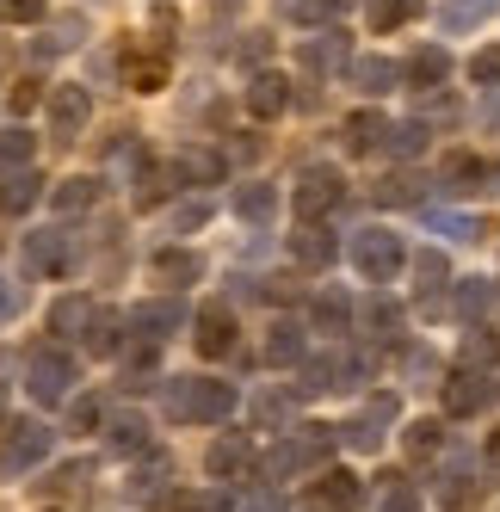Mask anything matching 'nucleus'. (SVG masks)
<instances>
[{
  "instance_id": "obj_4",
  "label": "nucleus",
  "mask_w": 500,
  "mask_h": 512,
  "mask_svg": "<svg viewBox=\"0 0 500 512\" xmlns=\"http://www.w3.org/2000/svg\"><path fill=\"white\" fill-rule=\"evenodd\" d=\"M56 445V432L44 420H25V426H7V445H0V475L7 482H19V475H31Z\"/></svg>"
},
{
  "instance_id": "obj_42",
  "label": "nucleus",
  "mask_w": 500,
  "mask_h": 512,
  "mask_svg": "<svg viewBox=\"0 0 500 512\" xmlns=\"http://www.w3.org/2000/svg\"><path fill=\"white\" fill-rule=\"evenodd\" d=\"M93 198H99V179H62L56 186V210H68V216H81Z\"/></svg>"
},
{
  "instance_id": "obj_32",
  "label": "nucleus",
  "mask_w": 500,
  "mask_h": 512,
  "mask_svg": "<svg viewBox=\"0 0 500 512\" xmlns=\"http://www.w3.org/2000/svg\"><path fill=\"white\" fill-rule=\"evenodd\" d=\"M173 167H180V179H198V186H217L223 179V155L217 149H180Z\"/></svg>"
},
{
  "instance_id": "obj_18",
  "label": "nucleus",
  "mask_w": 500,
  "mask_h": 512,
  "mask_svg": "<svg viewBox=\"0 0 500 512\" xmlns=\"http://www.w3.org/2000/svg\"><path fill=\"white\" fill-rule=\"evenodd\" d=\"M229 346H235V315L223 303H204L198 309V352L204 358H223Z\"/></svg>"
},
{
  "instance_id": "obj_11",
  "label": "nucleus",
  "mask_w": 500,
  "mask_h": 512,
  "mask_svg": "<svg viewBox=\"0 0 500 512\" xmlns=\"http://www.w3.org/2000/svg\"><path fill=\"white\" fill-rule=\"evenodd\" d=\"M93 118V99L81 87H56L50 93V142H75Z\"/></svg>"
},
{
  "instance_id": "obj_30",
  "label": "nucleus",
  "mask_w": 500,
  "mask_h": 512,
  "mask_svg": "<svg viewBox=\"0 0 500 512\" xmlns=\"http://www.w3.org/2000/svg\"><path fill=\"white\" fill-rule=\"evenodd\" d=\"M494 297H500L494 278H463V284H457V315H463V321H482V315L494 309Z\"/></svg>"
},
{
  "instance_id": "obj_55",
  "label": "nucleus",
  "mask_w": 500,
  "mask_h": 512,
  "mask_svg": "<svg viewBox=\"0 0 500 512\" xmlns=\"http://www.w3.org/2000/svg\"><path fill=\"white\" fill-rule=\"evenodd\" d=\"M0 13H7V19H19V25H38L50 7H44V0H7V7H0Z\"/></svg>"
},
{
  "instance_id": "obj_3",
  "label": "nucleus",
  "mask_w": 500,
  "mask_h": 512,
  "mask_svg": "<svg viewBox=\"0 0 500 512\" xmlns=\"http://www.w3.org/2000/svg\"><path fill=\"white\" fill-rule=\"evenodd\" d=\"M352 266H359L365 284H389L408 266V247H402L396 229H359V241H352Z\"/></svg>"
},
{
  "instance_id": "obj_33",
  "label": "nucleus",
  "mask_w": 500,
  "mask_h": 512,
  "mask_svg": "<svg viewBox=\"0 0 500 512\" xmlns=\"http://www.w3.org/2000/svg\"><path fill=\"white\" fill-rule=\"evenodd\" d=\"M414 284H420V297H439V290L451 284V260L439 247H426V253H414Z\"/></svg>"
},
{
  "instance_id": "obj_34",
  "label": "nucleus",
  "mask_w": 500,
  "mask_h": 512,
  "mask_svg": "<svg viewBox=\"0 0 500 512\" xmlns=\"http://www.w3.org/2000/svg\"><path fill=\"white\" fill-rule=\"evenodd\" d=\"M309 321L321 327V334H346V321H352V303L340 297V290H321V297L309 303Z\"/></svg>"
},
{
  "instance_id": "obj_20",
  "label": "nucleus",
  "mask_w": 500,
  "mask_h": 512,
  "mask_svg": "<svg viewBox=\"0 0 500 512\" xmlns=\"http://www.w3.org/2000/svg\"><path fill=\"white\" fill-rule=\"evenodd\" d=\"M396 81H408V75H402V62H389V56H359L352 62V87H359L365 99H383Z\"/></svg>"
},
{
  "instance_id": "obj_58",
  "label": "nucleus",
  "mask_w": 500,
  "mask_h": 512,
  "mask_svg": "<svg viewBox=\"0 0 500 512\" xmlns=\"http://www.w3.org/2000/svg\"><path fill=\"white\" fill-rule=\"evenodd\" d=\"M254 420H260V426H278V420H284V401H278V395H260V401H254Z\"/></svg>"
},
{
  "instance_id": "obj_7",
  "label": "nucleus",
  "mask_w": 500,
  "mask_h": 512,
  "mask_svg": "<svg viewBox=\"0 0 500 512\" xmlns=\"http://www.w3.org/2000/svg\"><path fill=\"white\" fill-rule=\"evenodd\" d=\"M365 377V358L359 352H328V358H303V383L297 395H321V389H352Z\"/></svg>"
},
{
  "instance_id": "obj_21",
  "label": "nucleus",
  "mask_w": 500,
  "mask_h": 512,
  "mask_svg": "<svg viewBox=\"0 0 500 512\" xmlns=\"http://www.w3.org/2000/svg\"><path fill=\"white\" fill-rule=\"evenodd\" d=\"M389 130H396V124H389L383 112H352V118H346V149H352V155L389 149Z\"/></svg>"
},
{
  "instance_id": "obj_53",
  "label": "nucleus",
  "mask_w": 500,
  "mask_h": 512,
  "mask_svg": "<svg viewBox=\"0 0 500 512\" xmlns=\"http://www.w3.org/2000/svg\"><path fill=\"white\" fill-rule=\"evenodd\" d=\"M470 358L476 364H494L500 358V334H494V327H476V334H470Z\"/></svg>"
},
{
  "instance_id": "obj_6",
  "label": "nucleus",
  "mask_w": 500,
  "mask_h": 512,
  "mask_svg": "<svg viewBox=\"0 0 500 512\" xmlns=\"http://www.w3.org/2000/svg\"><path fill=\"white\" fill-rule=\"evenodd\" d=\"M25 383H31L38 401H62L68 383H75V358H68L62 346H38V352L25 358Z\"/></svg>"
},
{
  "instance_id": "obj_8",
  "label": "nucleus",
  "mask_w": 500,
  "mask_h": 512,
  "mask_svg": "<svg viewBox=\"0 0 500 512\" xmlns=\"http://www.w3.org/2000/svg\"><path fill=\"white\" fill-rule=\"evenodd\" d=\"M68 266H75V235H62V229H31L25 235V272L62 278Z\"/></svg>"
},
{
  "instance_id": "obj_19",
  "label": "nucleus",
  "mask_w": 500,
  "mask_h": 512,
  "mask_svg": "<svg viewBox=\"0 0 500 512\" xmlns=\"http://www.w3.org/2000/svg\"><path fill=\"white\" fill-rule=\"evenodd\" d=\"M284 105H291V81L272 75V68H260V75L247 81V112H254V118H278Z\"/></svg>"
},
{
  "instance_id": "obj_23",
  "label": "nucleus",
  "mask_w": 500,
  "mask_h": 512,
  "mask_svg": "<svg viewBox=\"0 0 500 512\" xmlns=\"http://www.w3.org/2000/svg\"><path fill=\"white\" fill-rule=\"evenodd\" d=\"M81 38H87V19H81V13L50 19V25H44V38L31 44V56H68V50H81Z\"/></svg>"
},
{
  "instance_id": "obj_61",
  "label": "nucleus",
  "mask_w": 500,
  "mask_h": 512,
  "mask_svg": "<svg viewBox=\"0 0 500 512\" xmlns=\"http://www.w3.org/2000/svg\"><path fill=\"white\" fill-rule=\"evenodd\" d=\"M488 112H494V118H500V81H494V93H488Z\"/></svg>"
},
{
  "instance_id": "obj_36",
  "label": "nucleus",
  "mask_w": 500,
  "mask_h": 512,
  "mask_svg": "<svg viewBox=\"0 0 500 512\" xmlns=\"http://www.w3.org/2000/svg\"><path fill=\"white\" fill-rule=\"evenodd\" d=\"M420 7L426 0H371L365 19H371V31H402L408 19H420Z\"/></svg>"
},
{
  "instance_id": "obj_13",
  "label": "nucleus",
  "mask_w": 500,
  "mask_h": 512,
  "mask_svg": "<svg viewBox=\"0 0 500 512\" xmlns=\"http://www.w3.org/2000/svg\"><path fill=\"white\" fill-rule=\"evenodd\" d=\"M346 56H352V38H346L340 25L315 31V38L303 44V68H309V75H340V68H346Z\"/></svg>"
},
{
  "instance_id": "obj_5",
  "label": "nucleus",
  "mask_w": 500,
  "mask_h": 512,
  "mask_svg": "<svg viewBox=\"0 0 500 512\" xmlns=\"http://www.w3.org/2000/svg\"><path fill=\"white\" fill-rule=\"evenodd\" d=\"M340 198H346L340 167H303V173H297V192H291V210L303 216V223H321V216H328Z\"/></svg>"
},
{
  "instance_id": "obj_44",
  "label": "nucleus",
  "mask_w": 500,
  "mask_h": 512,
  "mask_svg": "<svg viewBox=\"0 0 500 512\" xmlns=\"http://www.w3.org/2000/svg\"><path fill=\"white\" fill-rule=\"evenodd\" d=\"M389 149H396L402 161L426 155V118H408V124H396V130H389Z\"/></svg>"
},
{
  "instance_id": "obj_27",
  "label": "nucleus",
  "mask_w": 500,
  "mask_h": 512,
  "mask_svg": "<svg viewBox=\"0 0 500 512\" xmlns=\"http://www.w3.org/2000/svg\"><path fill=\"white\" fill-rule=\"evenodd\" d=\"M105 438H112L118 457H149V451H155V445H149V420H142V414L112 420V426H105Z\"/></svg>"
},
{
  "instance_id": "obj_35",
  "label": "nucleus",
  "mask_w": 500,
  "mask_h": 512,
  "mask_svg": "<svg viewBox=\"0 0 500 512\" xmlns=\"http://www.w3.org/2000/svg\"><path fill=\"white\" fill-rule=\"evenodd\" d=\"M494 13H500V0H451V7L439 13V25L457 38V31H470V25H482V19H494Z\"/></svg>"
},
{
  "instance_id": "obj_17",
  "label": "nucleus",
  "mask_w": 500,
  "mask_h": 512,
  "mask_svg": "<svg viewBox=\"0 0 500 512\" xmlns=\"http://www.w3.org/2000/svg\"><path fill=\"white\" fill-rule=\"evenodd\" d=\"M155 278H161L167 290L198 284V278H204V253H192V247H161V253H155Z\"/></svg>"
},
{
  "instance_id": "obj_29",
  "label": "nucleus",
  "mask_w": 500,
  "mask_h": 512,
  "mask_svg": "<svg viewBox=\"0 0 500 512\" xmlns=\"http://www.w3.org/2000/svg\"><path fill=\"white\" fill-rule=\"evenodd\" d=\"M359 321H365V334H371V340H396V334H402V303H389L383 290H377V297L359 309Z\"/></svg>"
},
{
  "instance_id": "obj_60",
  "label": "nucleus",
  "mask_w": 500,
  "mask_h": 512,
  "mask_svg": "<svg viewBox=\"0 0 500 512\" xmlns=\"http://www.w3.org/2000/svg\"><path fill=\"white\" fill-rule=\"evenodd\" d=\"M266 56V31H247V44H241V62H260Z\"/></svg>"
},
{
  "instance_id": "obj_54",
  "label": "nucleus",
  "mask_w": 500,
  "mask_h": 512,
  "mask_svg": "<svg viewBox=\"0 0 500 512\" xmlns=\"http://www.w3.org/2000/svg\"><path fill=\"white\" fill-rule=\"evenodd\" d=\"M470 81H476V87H494V81H500V50H482V56L470 62Z\"/></svg>"
},
{
  "instance_id": "obj_49",
  "label": "nucleus",
  "mask_w": 500,
  "mask_h": 512,
  "mask_svg": "<svg viewBox=\"0 0 500 512\" xmlns=\"http://www.w3.org/2000/svg\"><path fill=\"white\" fill-rule=\"evenodd\" d=\"M210 210H217L210 198H192V204H180V210H173V235H192V229H204V223H210Z\"/></svg>"
},
{
  "instance_id": "obj_14",
  "label": "nucleus",
  "mask_w": 500,
  "mask_h": 512,
  "mask_svg": "<svg viewBox=\"0 0 500 512\" xmlns=\"http://www.w3.org/2000/svg\"><path fill=\"white\" fill-rule=\"evenodd\" d=\"M482 179H488V167H482V155H470V149H451V155L439 161V192H451V198L476 192Z\"/></svg>"
},
{
  "instance_id": "obj_47",
  "label": "nucleus",
  "mask_w": 500,
  "mask_h": 512,
  "mask_svg": "<svg viewBox=\"0 0 500 512\" xmlns=\"http://www.w3.org/2000/svg\"><path fill=\"white\" fill-rule=\"evenodd\" d=\"M346 7H352V0H291V19L315 25V19H340Z\"/></svg>"
},
{
  "instance_id": "obj_51",
  "label": "nucleus",
  "mask_w": 500,
  "mask_h": 512,
  "mask_svg": "<svg viewBox=\"0 0 500 512\" xmlns=\"http://www.w3.org/2000/svg\"><path fill=\"white\" fill-rule=\"evenodd\" d=\"M235 512H291V506H284V494H278V488L266 482V488H254V494H247V500H241Z\"/></svg>"
},
{
  "instance_id": "obj_10",
  "label": "nucleus",
  "mask_w": 500,
  "mask_h": 512,
  "mask_svg": "<svg viewBox=\"0 0 500 512\" xmlns=\"http://www.w3.org/2000/svg\"><path fill=\"white\" fill-rule=\"evenodd\" d=\"M173 327H186V303L180 297H149L130 309V334L136 340H167Z\"/></svg>"
},
{
  "instance_id": "obj_16",
  "label": "nucleus",
  "mask_w": 500,
  "mask_h": 512,
  "mask_svg": "<svg viewBox=\"0 0 500 512\" xmlns=\"http://www.w3.org/2000/svg\"><path fill=\"white\" fill-rule=\"evenodd\" d=\"M402 75H408L420 93H439V87H445V75H451V50H445V44H426V50H414V56L402 62Z\"/></svg>"
},
{
  "instance_id": "obj_48",
  "label": "nucleus",
  "mask_w": 500,
  "mask_h": 512,
  "mask_svg": "<svg viewBox=\"0 0 500 512\" xmlns=\"http://www.w3.org/2000/svg\"><path fill=\"white\" fill-rule=\"evenodd\" d=\"M93 321V309L81 303V297H62L56 309H50V327H56V334H68V327H87Z\"/></svg>"
},
{
  "instance_id": "obj_46",
  "label": "nucleus",
  "mask_w": 500,
  "mask_h": 512,
  "mask_svg": "<svg viewBox=\"0 0 500 512\" xmlns=\"http://www.w3.org/2000/svg\"><path fill=\"white\" fill-rule=\"evenodd\" d=\"M377 204H420V179L414 173H389L377 186Z\"/></svg>"
},
{
  "instance_id": "obj_43",
  "label": "nucleus",
  "mask_w": 500,
  "mask_h": 512,
  "mask_svg": "<svg viewBox=\"0 0 500 512\" xmlns=\"http://www.w3.org/2000/svg\"><path fill=\"white\" fill-rule=\"evenodd\" d=\"M377 512H420V494L408 475H383V506Z\"/></svg>"
},
{
  "instance_id": "obj_24",
  "label": "nucleus",
  "mask_w": 500,
  "mask_h": 512,
  "mask_svg": "<svg viewBox=\"0 0 500 512\" xmlns=\"http://www.w3.org/2000/svg\"><path fill=\"white\" fill-rule=\"evenodd\" d=\"M31 155H38V136H31L25 124H7L0 130V179H13L31 167Z\"/></svg>"
},
{
  "instance_id": "obj_22",
  "label": "nucleus",
  "mask_w": 500,
  "mask_h": 512,
  "mask_svg": "<svg viewBox=\"0 0 500 512\" xmlns=\"http://www.w3.org/2000/svg\"><path fill=\"white\" fill-rule=\"evenodd\" d=\"M291 253H297V266H309V272H328L334 266V235L328 229H315V223H303L297 235H291Z\"/></svg>"
},
{
  "instance_id": "obj_2",
  "label": "nucleus",
  "mask_w": 500,
  "mask_h": 512,
  "mask_svg": "<svg viewBox=\"0 0 500 512\" xmlns=\"http://www.w3.org/2000/svg\"><path fill=\"white\" fill-rule=\"evenodd\" d=\"M161 401L173 420H229L235 414V389L217 377H173Z\"/></svg>"
},
{
  "instance_id": "obj_57",
  "label": "nucleus",
  "mask_w": 500,
  "mask_h": 512,
  "mask_svg": "<svg viewBox=\"0 0 500 512\" xmlns=\"http://www.w3.org/2000/svg\"><path fill=\"white\" fill-rule=\"evenodd\" d=\"M19 303H25V290H19L13 278H0V321H13V315H19Z\"/></svg>"
},
{
  "instance_id": "obj_41",
  "label": "nucleus",
  "mask_w": 500,
  "mask_h": 512,
  "mask_svg": "<svg viewBox=\"0 0 500 512\" xmlns=\"http://www.w3.org/2000/svg\"><path fill=\"white\" fill-rule=\"evenodd\" d=\"M167 81V56H130V87L136 93H161Z\"/></svg>"
},
{
  "instance_id": "obj_9",
  "label": "nucleus",
  "mask_w": 500,
  "mask_h": 512,
  "mask_svg": "<svg viewBox=\"0 0 500 512\" xmlns=\"http://www.w3.org/2000/svg\"><path fill=\"white\" fill-rule=\"evenodd\" d=\"M494 395H500V383H494L488 371H451V377H445V414H451V420H470V414L488 408Z\"/></svg>"
},
{
  "instance_id": "obj_26",
  "label": "nucleus",
  "mask_w": 500,
  "mask_h": 512,
  "mask_svg": "<svg viewBox=\"0 0 500 512\" xmlns=\"http://www.w3.org/2000/svg\"><path fill=\"white\" fill-rule=\"evenodd\" d=\"M118 383L124 389H155L161 383V358H155V340H142L124 364H118Z\"/></svg>"
},
{
  "instance_id": "obj_38",
  "label": "nucleus",
  "mask_w": 500,
  "mask_h": 512,
  "mask_svg": "<svg viewBox=\"0 0 500 512\" xmlns=\"http://www.w3.org/2000/svg\"><path fill=\"white\" fill-rule=\"evenodd\" d=\"M38 192H44V179H38V173L25 167V173H13V179H7V192H0V210H13V216H25L31 204H38Z\"/></svg>"
},
{
  "instance_id": "obj_52",
  "label": "nucleus",
  "mask_w": 500,
  "mask_h": 512,
  "mask_svg": "<svg viewBox=\"0 0 500 512\" xmlns=\"http://www.w3.org/2000/svg\"><path fill=\"white\" fill-rule=\"evenodd\" d=\"M149 31H155V50H167L173 31H180V13H173V7H155V13H149Z\"/></svg>"
},
{
  "instance_id": "obj_37",
  "label": "nucleus",
  "mask_w": 500,
  "mask_h": 512,
  "mask_svg": "<svg viewBox=\"0 0 500 512\" xmlns=\"http://www.w3.org/2000/svg\"><path fill=\"white\" fill-rule=\"evenodd\" d=\"M130 327V315H118V309H93V321H87V352H118V334Z\"/></svg>"
},
{
  "instance_id": "obj_12",
  "label": "nucleus",
  "mask_w": 500,
  "mask_h": 512,
  "mask_svg": "<svg viewBox=\"0 0 500 512\" xmlns=\"http://www.w3.org/2000/svg\"><path fill=\"white\" fill-rule=\"evenodd\" d=\"M389 420H396V395H371V401H365V414L340 426V438H346L352 451H377V445H383V426H389Z\"/></svg>"
},
{
  "instance_id": "obj_45",
  "label": "nucleus",
  "mask_w": 500,
  "mask_h": 512,
  "mask_svg": "<svg viewBox=\"0 0 500 512\" xmlns=\"http://www.w3.org/2000/svg\"><path fill=\"white\" fill-rule=\"evenodd\" d=\"M173 475V457H161V451H149L142 457V469H136V482H130V494H155L161 482Z\"/></svg>"
},
{
  "instance_id": "obj_15",
  "label": "nucleus",
  "mask_w": 500,
  "mask_h": 512,
  "mask_svg": "<svg viewBox=\"0 0 500 512\" xmlns=\"http://www.w3.org/2000/svg\"><path fill=\"white\" fill-rule=\"evenodd\" d=\"M210 475H217V482H241L247 469H254V445H247L241 432H229V438H217V445H210Z\"/></svg>"
},
{
  "instance_id": "obj_31",
  "label": "nucleus",
  "mask_w": 500,
  "mask_h": 512,
  "mask_svg": "<svg viewBox=\"0 0 500 512\" xmlns=\"http://www.w3.org/2000/svg\"><path fill=\"white\" fill-rule=\"evenodd\" d=\"M439 500L451 506V512H463L476 500V482H470V457H457V463H445V475H439Z\"/></svg>"
},
{
  "instance_id": "obj_28",
  "label": "nucleus",
  "mask_w": 500,
  "mask_h": 512,
  "mask_svg": "<svg viewBox=\"0 0 500 512\" xmlns=\"http://www.w3.org/2000/svg\"><path fill=\"white\" fill-rule=\"evenodd\" d=\"M309 340H303V327L297 321H272V334H266V364H303Z\"/></svg>"
},
{
  "instance_id": "obj_40",
  "label": "nucleus",
  "mask_w": 500,
  "mask_h": 512,
  "mask_svg": "<svg viewBox=\"0 0 500 512\" xmlns=\"http://www.w3.org/2000/svg\"><path fill=\"white\" fill-rule=\"evenodd\" d=\"M439 451H445V426L439 420H414L408 426V457L426 463V457H439Z\"/></svg>"
},
{
  "instance_id": "obj_50",
  "label": "nucleus",
  "mask_w": 500,
  "mask_h": 512,
  "mask_svg": "<svg viewBox=\"0 0 500 512\" xmlns=\"http://www.w3.org/2000/svg\"><path fill=\"white\" fill-rule=\"evenodd\" d=\"M68 420H75V432H99L105 426V401L99 395H81L75 408H68Z\"/></svg>"
},
{
  "instance_id": "obj_39",
  "label": "nucleus",
  "mask_w": 500,
  "mask_h": 512,
  "mask_svg": "<svg viewBox=\"0 0 500 512\" xmlns=\"http://www.w3.org/2000/svg\"><path fill=\"white\" fill-rule=\"evenodd\" d=\"M321 500H328L334 512L359 506V475H352V469H328V475H321Z\"/></svg>"
},
{
  "instance_id": "obj_63",
  "label": "nucleus",
  "mask_w": 500,
  "mask_h": 512,
  "mask_svg": "<svg viewBox=\"0 0 500 512\" xmlns=\"http://www.w3.org/2000/svg\"><path fill=\"white\" fill-rule=\"evenodd\" d=\"M0 414H7V383H0Z\"/></svg>"
},
{
  "instance_id": "obj_56",
  "label": "nucleus",
  "mask_w": 500,
  "mask_h": 512,
  "mask_svg": "<svg viewBox=\"0 0 500 512\" xmlns=\"http://www.w3.org/2000/svg\"><path fill=\"white\" fill-rule=\"evenodd\" d=\"M7 99H13V112L25 118V112H31V105H38L44 93H38V81H13V93H7Z\"/></svg>"
},
{
  "instance_id": "obj_59",
  "label": "nucleus",
  "mask_w": 500,
  "mask_h": 512,
  "mask_svg": "<svg viewBox=\"0 0 500 512\" xmlns=\"http://www.w3.org/2000/svg\"><path fill=\"white\" fill-rule=\"evenodd\" d=\"M408 377H439V358L426 352V346H420V352H408Z\"/></svg>"
},
{
  "instance_id": "obj_64",
  "label": "nucleus",
  "mask_w": 500,
  "mask_h": 512,
  "mask_svg": "<svg viewBox=\"0 0 500 512\" xmlns=\"http://www.w3.org/2000/svg\"><path fill=\"white\" fill-rule=\"evenodd\" d=\"M315 512H321V506H315Z\"/></svg>"
},
{
  "instance_id": "obj_1",
  "label": "nucleus",
  "mask_w": 500,
  "mask_h": 512,
  "mask_svg": "<svg viewBox=\"0 0 500 512\" xmlns=\"http://www.w3.org/2000/svg\"><path fill=\"white\" fill-rule=\"evenodd\" d=\"M334 432L340 426H297L291 438H278V445L260 457V475L278 488V482H291V475H303V469H315L321 457H328V445H334Z\"/></svg>"
},
{
  "instance_id": "obj_25",
  "label": "nucleus",
  "mask_w": 500,
  "mask_h": 512,
  "mask_svg": "<svg viewBox=\"0 0 500 512\" xmlns=\"http://www.w3.org/2000/svg\"><path fill=\"white\" fill-rule=\"evenodd\" d=\"M229 210L241 216V223H272V210H278V198H272V186H266V179H247V186H235Z\"/></svg>"
},
{
  "instance_id": "obj_62",
  "label": "nucleus",
  "mask_w": 500,
  "mask_h": 512,
  "mask_svg": "<svg viewBox=\"0 0 500 512\" xmlns=\"http://www.w3.org/2000/svg\"><path fill=\"white\" fill-rule=\"evenodd\" d=\"M488 457H494V463H500V432H494V438H488Z\"/></svg>"
}]
</instances>
